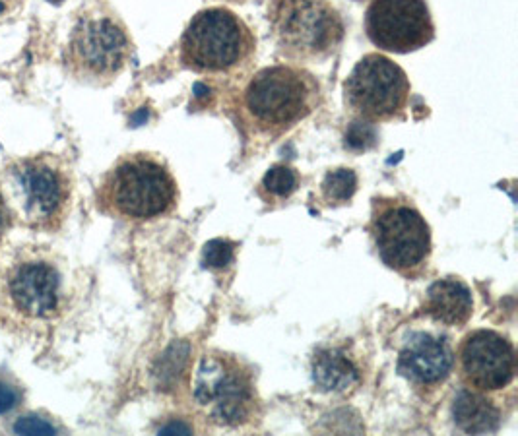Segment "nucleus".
<instances>
[{
  "mask_svg": "<svg viewBox=\"0 0 518 436\" xmlns=\"http://www.w3.org/2000/svg\"><path fill=\"white\" fill-rule=\"evenodd\" d=\"M321 103L323 88L315 74L299 64H274L245 82L233 111L249 140L276 142L309 119Z\"/></svg>",
  "mask_w": 518,
  "mask_h": 436,
  "instance_id": "obj_1",
  "label": "nucleus"
},
{
  "mask_svg": "<svg viewBox=\"0 0 518 436\" xmlns=\"http://www.w3.org/2000/svg\"><path fill=\"white\" fill-rule=\"evenodd\" d=\"M98 208L111 218L156 221L179 206V187L167 163L154 154L121 157L101 179Z\"/></svg>",
  "mask_w": 518,
  "mask_h": 436,
  "instance_id": "obj_2",
  "label": "nucleus"
},
{
  "mask_svg": "<svg viewBox=\"0 0 518 436\" xmlns=\"http://www.w3.org/2000/svg\"><path fill=\"white\" fill-rule=\"evenodd\" d=\"M257 57V35L235 12L214 6L196 12L179 43V61L196 74L235 78Z\"/></svg>",
  "mask_w": 518,
  "mask_h": 436,
  "instance_id": "obj_3",
  "label": "nucleus"
},
{
  "mask_svg": "<svg viewBox=\"0 0 518 436\" xmlns=\"http://www.w3.org/2000/svg\"><path fill=\"white\" fill-rule=\"evenodd\" d=\"M193 405L210 425L243 429L260 417V396L253 369L239 357L206 351L193 374Z\"/></svg>",
  "mask_w": 518,
  "mask_h": 436,
  "instance_id": "obj_4",
  "label": "nucleus"
},
{
  "mask_svg": "<svg viewBox=\"0 0 518 436\" xmlns=\"http://www.w3.org/2000/svg\"><path fill=\"white\" fill-rule=\"evenodd\" d=\"M0 196L10 218L32 229L53 231L68 214L72 177L61 157H24L6 169Z\"/></svg>",
  "mask_w": 518,
  "mask_h": 436,
  "instance_id": "obj_5",
  "label": "nucleus"
},
{
  "mask_svg": "<svg viewBox=\"0 0 518 436\" xmlns=\"http://www.w3.org/2000/svg\"><path fill=\"white\" fill-rule=\"evenodd\" d=\"M65 303L59 266L39 250H18L0 264V314L18 326H45Z\"/></svg>",
  "mask_w": 518,
  "mask_h": 436,
  "instance_id": "obj_6",
  "label": "nucleus"
},
{
  "mask_svg": "<svg viewBox=\"0 0 518 436\" xmlns=\"http://www.w3.org/2000/svg\"><path fill=\"white\" fill-rule=\"evenodd\" d=\"M268 24L278 53L299 66L330 59L346 32L330 0H270Z\"/></svg>",
  "mask_w": 518,
  "mask_h": 436,
  "instance_id": "obj_7",
  "label": "nucleus"
},
{
  "mask_svg": "<svg viewBox=\"0 0 518 436\" xmlns=\"http://www.w3.org/2000/svg\"><path fill=\"white\" fill-rule=\"evenodd\" d=\"M383 264L414 280L431 258V229L416 204L406 196H377L367 225Z\"/></svg>",
  "mask_w": 518,
  "mask_h": 436,
  "instance_id": "obj_8",
  "label": "nucleus"
},
{
  "mask_svg": "<svg viewBox=\"0 0 518 436\" xmlns=\"http://www.w3.org/2000/svg\"><path fill=\"white\" fill-rule=\"evenodd\" d=\"M412 86L402 66L381 53L357 61L344 82V105L357 121L371 125L404 121Z\"/></svg>",
  "mask_w": 518,
  "mask_h": 436,
  "instance_id": "obj_9",
  "label": "nucleus"
},
{
  "mask_svg": "<svg viewBox=\"0 0 518 436\" xmlns=\"http://www.w3.org/2000/svg\"><path fill=\"white\" fill-rule=\"evenodd\" d=\"M130 53L129 33L113 14H90L70 33L65 63L84 82L109 84L125 70Z\"/></svg>",
  "mask_w": 518,
  "mask_h": 436,
  "instance_id": "obj_10",
  "label": "nucleus"
},
{
  "mask_svg": "<svg viewBox=\"0 0 518 436\" xmlns=\"http://www.w3.org/2000/svg\"><path fill=\"white\" fill-rule=\"evenodd\" d=\"M365 33L379 51L406 55L435 39V24L427 0H371Z\"/></svg>",
  "mask_w": 518,
  "mask_h": 436,
  "instance_id": "obj_11",
  "label": "nucleus"
},
{
  "mask_svg": "<svg viewBox=\"0 0 518 436\" xmlns=\"http://www.w3.org/2000/svg\"><path fill=\"white\" fill-rule=\"evenodd\" d=\"M456 367L466 388L484 394L505 390L517 373L515 347L499 332L476 330L458 345Z\"/></svg>",
  "mask_w": 518,
  "mask_h": 436,
  "instance_id": "obj_12",
  "label": "nucleus"
},
{
  "mask_svg": "<svg viewBox=\"0 0 518 436\" xmlns=\"http://www.w3.org/2000/svg\"><path fill=\"white\" fill-rule=\"evenodd\" d=\"M453 367L451 343L429 332L412 334L398 355V373L416 388L443 384L453 373Z\"/></svg>",
  "mask_w": 518,
  "mask_h": 436,
  "instance_id": "obj_13",
  "label": "nucleus"
},
{
  "mask_svg": "<svg viewBox=\"0 0 518 436\" xmlns=\"http://www.w3.org/2000/svg\"><path fill=\"white\" fill-rule=\"evenodd\" d=\"M421 311L443 326L462 328L474 314L472 291L460 278L435 281L425 293Z\"/></svg>",
  "mask_w": 518,
  "mask_h": 436,
  "instance_id": "obj_14",
  "label": "nucleus"
},
{
  "mask_svg": "<svg viewBox=\"0 0 518 436\" xmlns=\"http://www.w3.org/2000/svg\"><path fill=\"white\" fill-rule=\"evenodd\" d=\"M313 380L319 390L328 394H346L361 380L354 359L340 347H324L313 359Z\"/></svg>",
  "mask_w": 518,
  "mask_h": 436,
  "instance_id": "obj_15",
  "label": "nucleus"
},
{
  "mask_svg": "<svg viewBox=\"0 0 518 436\" xmlns=\"http://www.w3.org/2000/svg\"><path fill=\"white\" fill-rule=\"evenodd\" d=\"M453 417L456 427L470 435L493 433L501 425V411L493 400L466 386L454 398Z\"/></svg>",
  "mask_w": 518,
  "mask_h": 436,
  "instance_id": "obj_16",
  "label": "nucleus"
},
{
  "mask_svg": "<svg viewBox=\"0 0 518 436\" xmlns=\"http://www.w3.org/2000/svg\"><path fill=\"white\" fill-rule=\"evenodd\" d=\"M301 185V175L284 163H278L266 171L259 185V196L266 202H286Z\"/></svg>",
  "mask_w": 518,
  "mask_h": 436,
  "instance_id": "obj_17",
  "label": "nucleus"
},
{
  "mask_svg": "<svg viewBox=\"0 0 518 436\" xmlns=\"http://www.w3.org/2000/svg\"><path fill=\"white\" fill-rule=\"evenodd\" d=\"M357 192V173L350 167L330 169L321 183L319 200L326 208H338L352 202Z\"/></svg>",
  "mask_w": 518,
  "mask_h": 436,
  "instance_id": "obj_18",
  "label": "nucleus"
},
{
  "mask_svg": "<svg viewBox=\"0 0 518 436\" xmlns=\"http://www.w3.org/2000/svg\"><path fill=\"white\" fill-rule=\"evenodd\" d=\"M235 247L237 245L227 239H214V241L206 243L204 252H202L204 266L210 270H224L233 262Z\"/></svg>",
  "mask_w": 518,
  "mask_h": 436,
  "instance_id": "obj_19",
  "label": "nucleus"
},
{
  "mask_svg": "<svg viewBox=\"0 0 518 436\" xmlns=\"http://www.w3.org/2000/svg\"><path fill=\"white\" fill-rule=\"evenodd\" d=\"M377 144V130L371 123L356 121L346 130V150L367 152Z\"/></svg>",
  "mask_w": 518,
  "mask_h": 436,
  "instance_id": "obj_20",
  "label": "nucleus"
},
{
  "mask_svg": "<svg viewBox=\"0 0 518 436\" xmlns=\"http://www.w3.org/2000/svg\"><path fill=\"white\" fill-rule=\"evenodd\" d=\"M14 433L18 435H55V427L49 425L43 419L37 417H22L20 421H16L14 425Z\"/></svg>",
  "mask_w": 518,
  "mask_h": 436,
  "instance_id": "obj_21",
  "label": "nucleus"
},
{
  "mask_svg": "<svg viewBox=\"0 0 518 436\" xmlns=\"http://www.w3.org/2000/svg\"><path fill=\"white\" fill-rule=\"evenodd\" d=\"M16 392L4 384H0V413L10 411L16 405Z\"/></svg>",
  "mask_w": 518,
  "mask_h": 436,
  "instance_id": "obj_22",
  "label": "nucleus"
},
{
  "mask_svg": "<svg viewBox=\"0 0 518 436\" xmlns=\"http://www.w3.org/2000/svg\"><path fill=\"white\" fill-rule=\"evenodd\" d=\"M10 212H8V208H6V204H4V200H2V196H0V239H2V235H4V231L8 229V225H10Z\"/></svg>",
  "mask_w": 518,
  "mask_h": 436,
  "instance_id": "obj_23",
  "label": "nucleus"
},
{
  "mask_svg": "<svg viewBox=\"0 0 518 436\" xmlns=\"http://www.w3.org/2000/svg\"><path fill=\"white\" fill-rule=\"evenodd\" d=\"M51 4H61V2H65V0H49Z\"/></svg>",
  "mask_w": 518,
  "mask_h": 436,
  "instance_id": "obj_24",
  "label": "nucleus"
},
{
  "mask_svg": "<svg viewBox=\"0 0 518 436\" xmlns=\"http://www.w3.org/2000/svg\"><path fill=\"white\" fill-rule=\"evenodd\" d=\"M227 2H245V0H227Z\"/></svg>",
  "mask_w": 518,
  "mask_h": 436,
  "instance_id": "obj_25",
  "label": "nucleus"
},
{
  "mask_svg": "<svg viewBox=\"0 0 518 436\" xmlns=\"http://www.w3.org/2000/svg\"><path fill=\"white\" fill-rule=\"evenodd\" d=\"M0 12H2V4H0Z\"/></svg>",
  "mask_w": 518,
  "mask_h": 436,
  "instance_id": "obj_26",
  "label": "nucleus"
}]
</instances>
